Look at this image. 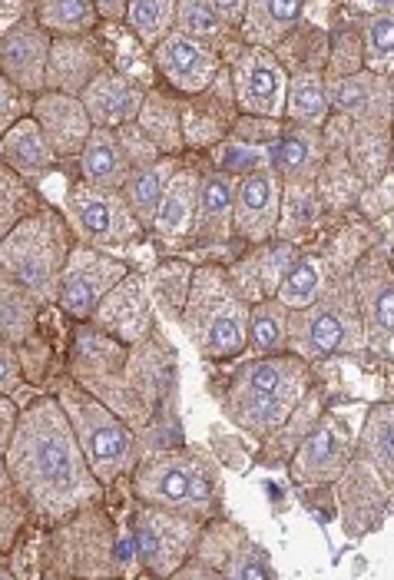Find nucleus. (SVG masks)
<instances>
[{
  "label": "nucleus",
  "mask_w": 394,
  "mask_h": 580,
  "mask_svg": "<svg viewBox=\"0 0 394 580\" xmlns=\"http://www.w3.org/2000/svg\"><path fill=\"white\" fill-rule=\"evenodd\" d=\"M4 461L17 488L47 518H63V514L90 504L103 484L83 455L80 438L60 398H40L24 411L14 438L4 448Z\"/></svg>",
  "instance_id": "f257e3e1"
},
{
  "label": "nucleus",
  "mask_w": 394,
  "mask_h": 580,
  "mask_svg": "<svg viewBox=\"0 0 394 580\" xmlns=\"http://www.w3.org/2000/svg\"><path fill=\"white\" fill-rule=\"evenodd\" d=\"M70 249L73 246L67 223L40 206L27 219H20L10 232H4V246H0L4 279L30 289L40 302L57 299Z\"/></svg>",
  "instance_id": "f03ea898"
},
{
  "label": "nucleus",
  "mask_w": 394,
  "mask_h": 580,
  "mask_svg": "<svg viewBox=\"0 0 394 580\" xmlns=\"http://www.w3.org/2000/svg\"><path fill=\"white\" fill-rule=\"evenodd\" d=\"M249 302L229 276L219 269H199L189 289L183 322L189 339L206 358H232L249 342Z\"/></svg>",
  "instance_id": "7ed1b4c3"
},
{
  "label": "nucleus",
  "mask_w": 394,
  "mask_h": 580,
  "mask_svg": "<svg viewBox=\"0 0 394 580\" xmlns=\"http://www.w3.org/2000/svg\"><path fill=\"white\" fill-rule=\"evenodd\" d=\"M305 388L302 355H272L252 362L239 372L229 392V411L239 425L255 435L275 431L289 421L292 408Z\"/></svg>",
  "instance_id": "20e7f679"
},
{
  "label": "nucleus",
  "mask_w": 394,
  "mask_h": 580,
  "mask_svg": "<svg viewBox=\"0 0 394 580\" xmlns=\"http://www.w3.org/2000/svg\"><path fill=\"white\" fill-rule=\"evenodd\" d=\"M60 405L67 408L73 421V431L80 438V448L87 455L93 474L106 484L133 464V435L126 425L113 415L110 408H103L97 398L80 392L77 385L67 382L60 388Z\"/></svg>",
  "instance_id": "39448f33"
},
{
  "label": "nucleus",
  "mask_w": 394,
  "mask_h": 580,
  "mask_svg": "<svg viewBox=\"0 0 394 580\" xmlns=\"http://www.w3.org/2000/svg\"><path fill=\"white\" fill-rule=\"evenodd\" d=\"M63 213H67V223L77 229L83 239L97 242V246H123V242H133L146 229L140 219H136L123 193L90 186L87 179L67 189Z\"/></svg>",
  "instance_id": "423d86ee"
},
{
  "label": "nucleus",
  "mask_w": 394,
  "mask_h": 580,
  "mask_svg": "<svg viewBox=\"0 0 394 580\" xmlns=\"http://www.w3.org/2000/svg\"><path fill=\"white\" fill-rule=\"evenodd\" d=\"M130 276L123 262H116L110 256H103L100 249H93V242H77L70 249L67 269H63L57 305L70 319L87 322L93 319V312L100 309V302L110 295L120 282Z\"/></svg>",
  "instance_id": "0eeeda50"
},
{
  "label": "nucleus",
  "mask_w": 394,
  "mask_h": 580,
  "mask_svg": "<svg viewBox=\"0 0 394 580\" xmlns=\"http://www.w3.org/2000/svg\"><path fill=\"white\" fill-rule=\"evenodd\" d=\"M232 90L242 113L249 116H272L282 120L289 107V83L292 73L269 47H246L239 60L232 63Z\"/></svg>",
  "instance_id": "6e6552de"
},
{
  "label": "nucleus",
  "mask_w": 394,
  "mask_h": 580,
  "mask_svg": "<svg viewBox=\"0 0 394 580\" xmlns=\"http://www.w3.org/2000/svg\"><path fill=\"white\" fill-rule=\"evenodd\" d=\"M199 537V524L186 514L169 511L163 504H149L136 514V547H140L143 564L159 577L179 571Z\"/></svg>",
  "instance_id": "1a4fd4ad"
},
{
  "label": "nucleus",
  "mask_w": 394,
  "mask_h": 580,
  "mask_svg": "<svg viewBox=\"0 0 394 580\" xmlns=\"http://www.w3.org/2000/svg\"><path fill=\"white\" fill-rule=\"evenodd\" d=\"M136 488H140L149 504H163V508H206L212 481L199 461L186 455H166L146 464Z\"/></svg>",
  "instance_id": "9d476101"
},
{
  "label": "nucleus",
  "mask_w": 394,
  "mask_h": 580,
  "mask_svg": "<svg viewBox=\"0 0 394 580\" xmlns=\"http://www.w3.org/2000/svg\"><path fill=\"white\" fill-rule=\"evenodd\" d=\"M53 34L37 24V17H27L4 30L0 37V70L10 83H17L27 93L47 90V63H50Z\"/></svg>",
  "instance_id": "9b49d317"
},
{
  "label": "nucleus",
  "mask_w": 394,
  "mask_h": 580,
  "mask_svg": "<svg viewBox=\"0 0 394 580\" xmlns=\"http://www.w3.org/2000/svg\"><path fill=\"white\" fill-rule=\"evenodd\" d=\"M153 63L156 70L169 80V87L183 90V93H202L212 87V80L222 73V63L216 57V50L202 40L183 34V30H173L163 44L153 47Z\"/></svg>",
  "instance_id": "f8f14e48"
},
{
  "label": "nucleus",
  "mask_w": 394,
  "mask_h": 580,
  "mask_svg": "<svg viewBox=\"0 0 394 580\" xmlns=\"http://www.w3.org/2000/svg\"><path fill=\"white\" fill-rule=\"evenodd\" d=\"M282 216V176L269 163L236 183V232L249 242H265Z\"/></svg>",
  "instance_id": "ddd939ff"
},
{
  "label": "nucleus",
  "mask_w": 394,
  "mask_h": 580,
  "mask_svg": "<svg viewBox=\"0 0 394 580\" xmlns=\"http://www.w3.org/2000/svg\"><path fill=\"white\" fill-rule=\"evenodd\" d=\"M30 116L44 126L47 140L60 156H80L93 130H97L87 103H83V97H73V93H57V90L37 93Z\"/></svg>",
  "instance_id": "4468645a"
},
{
  "label": "nucleus",
  "mask_w": 394,
  "mask_h": 580,
  "mask_svg": "<svg viewBox=\"0 0 394 580\" xmlns=\"http://www.w3.org/2000/svg\"><path fill=\"white\" fill-rule=\"evenodd\" d=\"M93 319H97V325L106 335L120 339L123 345L143 342L149 335V325H153V309H149V295L143 289V279L126 276L120 286L100 302Z\"/></svg>",
  "instance_id": "2eb2a0df"
},
{
  "label": "nucleus",
  "mask_w": 394,
  "mask_h": 580,
  "mask_svg": "<svg viewBox=\"0 0 394 580\" xmlns=\"http://www.w3.org/2000/svg\"><path fill=\"white\" fill-rule=\"evenodd\" d=\"M103 70H110V63H106L97 44H90V37H53L47 63V90L80 97Z\"/></svg>",
  "instance_id": "dca6fc26"
},
{
  "label": "nucleus",
  "mask_w": 394,
  "mask_h": 580,
  "mask_svg": "<svg viewBox=\"0 0 394 580\" xmlns=\"http://www.w3.org/2000/svg\"><path fill=\"white\" fill-rule=\"evenodd\" d=\"M80 97L87 103L93 123L106 126V130H120L126 123H136V116L143 110L146 90L133 77H126V73L103 70Z\"/></svg>",
  "instance_id": "f3484780"
},
{
  "label": "nucleus",
  "mask_w": 394,
  "mask_h": 580,
  "mask_svg": "<svg viewBox=\"0 0 394 580\" xmlns=\"http://www.w3.org/2000/svg\"><path fill=\"white\" fill-rule=\"evenodd\" d=\"M328 90H332V110L348 116L351 123L381 126V116L388 107V87L381 73L361 70L348 73V77H335L328 83Z\"/></svg>",
  "instance_id": "a211bd4d"
},
{
  "label": "nucleus",
  "mask_w": 394,
  "mask_h": 580,
  "mask_svg": "<svg viewBox=\"0 0 394 580\" xmlns=\"http://www.w3.org/2000/svg\"><path fill=\"white\" fill-rule=\"evenodd\" d=\"M0 156H4V166H10V170L27 176V179H37V176L50 173L53 163L60 160V153L53 150V143L47 140L44 126H40L34 116H24L20 123L4 130Z\"/></svg>",
  "instance_id": "6ab92c4d"
},
{
  "label": "nucleus",
  "mask_w": 394,
  "mask_h": 580,
  "mask_svg": "<svg viewBox=\"0 0 394 580\" xmlns=\"http://www.w3.org/2000/svg\"><path fill=\"white\" fill-rule=\"evenodd\" d=\"M269 156L282 179L305 183V179H312L325 163V136L318 133V126L295 123L289 130H282L279 140L269 146Z\"/></svg>",
  "instance_id": "aec40b11"
},
{
  "label": "nucleus",
  "mask_w": 394,
  "mask_h": 580,
  "mask_svg": "<svg viewBox=\"0 0 394 580\" xmlns=\"http://www.w3.org/2000/svg\"><path fill=\"white\" fill-rule=\"evenodd\" d=\"M199 199H202V176L196 170H179L169 183L163 206L156 213L153 229L163 242H179L193 236L196 216H199Z\"/></svg>",
  "instance_id": "412c9836"
},
{
  "label": "nucleus",
  "mask_w": 394,
  "mask_h": 580,
  "mask_svg": "<svg viewBox=\"0 0 394 580\" xmlns=\"http://www.w3.org/2000/svg\"><path fill=\"white\" fill-rule=\"evenodd\" d=\"M80 173L90 186L123 193L126 179H130V173H133V163H130V156H126L116 130H106V126H97V130H93V136L80 153Z\"/></svg>",
  "instance_id": "4be33fe9"
},
{
  "label": "nucleus",
  "mask_w": 394,
  "mask_h": 580,
  "mask_svg": "<svg viewBox=\"0 0 394 580\" xmlns=\"http://www.w3.org/2000/svg\"><path fill=\"white\" fill-rule=\"evenodd\" d=\"M308 0H249L242 17V34L252 47L275 50L292 30L302 24Z\"/></svg>",
  "instance_id": "5701e85b"
},
{
  "label": "nucleus",
  "mask_w": 394,
  "mask_h": 580,
  "mask_svg": "<svg viewBox=\"0 0 394 580\" xmlns=\"http://www.w3.org/2000/svg\"><path fill=\"white\" fill-rule=\"evenodd\" d=\"M236 232V183L226 173L202 176V199L193 236L202 242H226Z\"/></svg>",
  "instance_id": "b1692460"
},
{
  "label": "nucleus",
  "mask_w": 394,
  "mask_h": 580,
  "mask_svg": "<svg viewBox=\"0 0 394 580\" xmlns=\"http://www.w3.org/2000/svg\"><path fill=\"white\" fill-rule=\"evenodd\" d=\"M348 325L345 315L335 309V305H308L302 309V319H298L292 332V345L302 358H322L332 355L338 348H348Z\"/></svg>",
  "instance_id": "393cba45"
},
{
  "label": "nucleus",
  "mask_w": 394,
  "mask_h": 580,
  "mask_svg": "<svg viewBox=\"0 0 394 580\" xmlns=\"http://www.w3.org/2000/svg\"><path fill=\"white\" fill-rule=\"evenodd\" d=\"M179 170H183V166H179L176 156H163V160L133 170L130 179H126L123 196H126V203H130V209L143 226L156 223V213H159V206H163L166 189H169V183H173V176Z\"/></svg>",
  "instance_id": "a878e982"
},
{
  "label": "nucleus",
  "mask_w": 394,
  "mask_h": 580,
  "mask_svg": "<svg viewBox=\"0 0 394 580\" xmlns=\"http://www.w3.org/2000/svg\"><path fill=\"white\" fill-rule=\"evenodd\" d=\"M345 468V441L338 438L335 428H318L312 438L298 448V458L292 464V474L298 484L312 481H332Z\"/></svg>",
  "instance_id": "bb28decb"
},
{
  "label": "nucleus",
  "mask_w": 394,
  "mask_h": 580,
  "mask_svg": "<svg viewBox=\"0 0 394 580\" xmlns=\"http://www.w3.org/2000/svg\"><path fill=\"white\" fill-rule=\"evenodd\" d=\"M136 123L143 126V133L153 140L166 156H179V150L186 146L183 133V110H179L176 100L163 97L156 90H146L143 110L136 116Z\"/></svg>",
  "instance_id": "cd10ccee"
},
{
  "label": "nucleus",
  "mask_w": 394,
  "mask_h": 580,
  "mask_svg": "<svg viewBox=\"0 0 394 580\" xmlns=\"http://www.w3.org/2000/svg\"><path fill=\"white\" fill-rule=\"evenodd\" d=\"M328 113H332V90H328L322 73L315 70L292 73L285 116L302 126H322L328 120Z\"/></svg>",
  "instance_id": "c85d7f7f"
},
{
  "label": "nucleus",
  "mask_w": 394,
  "mask_h": 580,
  "mask_svg": "<svg viewBox=\"0 0 394 580\" xmlns=\"http://www.w3.org/2000/svg\"><path fill=\"white\" fill-rule=\"evenodd\" d=\"M34 17L53 37H90L100 10L93 0H37Z\"/></svg>",
  "instance_id": "c756f323"
},
{
  "label": "nucleus",
  "mask_w": 394,
  "mask_h": 580,
  "mask_svg": "<svg viewBox=\"0 0 394 580\" xmlns=\"http://www.w3.org/2000/svg\"><path fill=\"white\" fill-rule=\"evenodd\" d=\"M176 14H179V0H130L126 27H130V34L143 47L153 50L176 30Z\"/></svg>",
  "instance_id": "7c9ffc66"
},
{
  "label": "nucleus",
  "mask_w": 394,
  "mask_h": 580,
  "mask_svg": "<svg viewBox=\"0 0 394 580\" xmlns=\"http://www.w3.org/2000/svg\"><path fill=\"white\" fill-rule=\"evenodd\" d=\"M246 269H239L236 276L242 282V292L255 295V292H279V286L289 276V266H295L292 259V246H275V249H262L259 256L249 262H242Z\"/></svg>",
  "instance_id": "2f4dec72"
},
{
  "label": "nucleus",
  "mask_w": 394,
  "mask_h": 580,
  "mask_svg": "<svg viewBox=\"0 0 394 580\" xmlns=\"http://www.w3.org/2000/svg\"><path fill=\"white\" fill-rule=\"evenodd\" d=\"M0 292H4L0 295V302H4V342L17 345L27 339L30 329H34L40 299L30 289L17 286V282H10V279H4Z\"/></svg>",
  "instance_id": "473e14b6"
},
{
  "label": "nucleus",
  "mask_w": 394,
  "mask_h": 580,
  "mask_svg": "<svg viewBox=\"0 0 394 580\" xmlns=\"http://www.w3.org/2000/svg\"><path fill=\"white\" fill-rule=\"evenodd\" d=\"M322 262L305 256V259H295V266L289 269V276L279 286V302L285 309H308V305L318 302V295H322Z\"/></svg>",
  "instance_id": "72a5a7b5"
},
{
  "label": "nucleus",
  "mask_w": 394,
  "mask_h": 580,
  "mask_svg": "<svg viewBox=\"0 0 394 580\" xmlns=\"http://www.w3.org/2000/svg\"><path fill=\"white\" fill-rule=\"evenodd\" d=\"M361 60H365V70L381 77L394 70V10L368 17L365 37H361Z\"/></svg>",
  "instance_id": "f704fd0d"
},
{
  "label": "nucleus",
  "mask_w": 394,
  "mask_h": 580,
  "mask_svg": "<svg viewBox=\"0 0 394 580\" xmlns=\"http://www.w3.org/2000/svg\"><path fill=\"white\" fill-rule=\"evenodd\" d=\"M212 163L226 176H249L255 170H262V166H269L272 156H269V146H255L232 136V140H222L212 146Z\"/></svg>",
  "instance_id": "c9c22d12"
},
{
  "label": "nucleus",
  "mask_w": 394,
  "mask_h": 580,
  "mask_svg": "<svg viewBox=\"0 0 394 580\" xmlns=\"http://www.w3.org/2000/svg\"><path fill=\"white\" fill-rule=\"evenodd\" d=\"M249 335L255 352H279L289 339V319H285V305L279 299L259 302L252 309L249 319Z\"/></svg>",
  "instance_id": "e433bc0d"
},
{
  "label": "nucleus",
  "mask_w": 394,
  "mask_h": 580,
  "mask_svg": "<svg viewBox=\"0 0 394 580\" xmlns=\"http://www.w3.org/2000/svg\"><path fill=\"white\" fill-rule=\"evenodd\" d=\"M226 20L219 17V10L212 7V0H179V14H176V30L202 40V44H212L216 37L226 34Z\"/></svg>",
  "instance_id": "4c0bfd02"
},
{
  "label": "nucleus",
  "mask_w": 394,
  "mask_h": 580,
  "mask_svg": "<svg viewBox=\"0 0 394 580\" xmlns=\"http://www.w3.org/2000/svg\"><path fill=\"white\" fill-rule=\"evenodd\" d=\"M365 451L378 468L394 474V408H375L365 428Z\"/></svg>",
  "instance_id": "58836bf2"
},
{
  "label": "nucleus",
  "mask_w": 394,
  "mask_h": 580,
  "mask_svg": "<svg viewBox=\"0 0 394 580\" xmlns=\"http://www.w3.org/2000/svg\"><path fill=\"white\" fill-rule=\"evenodd\" d=\"M0 183H4V189H0V209H4V232L14 229L20 219H27L37 206L34 193H30V186L20 183V173H14L10 166H4V176H0Z\"/></svg>",
  "instance_id": "ea45409f"
},
{
  "label": "nucleus",
  "mask_w": 394,
  "mask_h": 580,
  "mask_svg": "<svg viewBox=\"0 0 394 580\" xmlns=\"http://www.w3.org/2000/svg\"><path fill=\"white\" fill-rule=\"evenodd\" d=\"M368 329H371V342L381 345L394 335V286L375 289L371 292V305H368Z\"/></svg>",
  "instance_id": "a19ab883"
},
{
  "label": "nucleus",
  "mask_w": 394,
  "mask_h": 580,
  "mask_svg": "<svg viewBox=\"0 0 394 580\" xmlns=\"http://www.w3.org/2000/svg\"><path fill=\"white\" fill-rule=\"evenodd\" d=\"M116 136H120V143H123V150L126 156H130V163H133V170H140V166H149V163H156V160H163V150L149 140V136L143 133V126L140 123H126L116 130Z\"/></svg>",
  "instance_id": "79ce46f5"
},
{
  "label": "nucleus",
  "mask_w": 394,
  "mask_h": 580,
  "mask_svg": "<svg viewBox=\"0 0 394 580\" xmlns=\"http://www.w3.org/2000/svg\"><path fill=\"white\" fill-rule=\"evenodd\" d=\"M34 93L20 90L17 83H10L7 77L0 80V130H10L14 123H20L24 116H30L27 110H34Z\"/></svg>",
  "instance_id": "37998d69"
},
{
  "label": "nucleus",
  "mask_w": 394,
  "mask_h": 580,
  "mask_svg": "<svg viewBox=\"0 0 394 580\" xmlns=\"http://www.w3.org/2000/svg\"><path fill=\"white\" fill-rule=\"evenodd\" d=\"M232 136H239V140L255 143V146H272L282 136V123L272 120V116H249V113H242V120L232 123Z\"/></svg>",
  "instance_id": "c03bdc74"
},
{
  "label": "nucleus",
  "mask_w": 394,
  "mask_h": 580,
  "mask_svg": "<svg viewBox=\"0 0 394 580\" xmlns=\"http://www.w3.org/2000/svg\"><path fill=\"white\" fill-rule=\"evenodd\" d=\"M219 571H222V574H229V577H262V580L275 577L272 564L265 561V554H262V551H255L252 544H242V551H239L236 557H229V561L222 564Z\"/></svg>",
  "instance_id": "a18cd8bd"
},
{
  "label": "nucleus",
  "mask_w": 394,
  "mask_h": 580,
  "mask_svg": "<svg viewBox=\"0 0 394 580\" xmlns=\"http://www.w3.org/2000/svg\"><path fill=\"white\" fill-rule=\"evenodd\" d=\"M34 10H37V0H4V30L34 17Z\"/></svg>",
  "instance_id": "49530a36"
},
{
  "label": "nucleus",
  "mask_w": 394,
  "mask_h": 580,
  "mask_svg": "<svg viewBox=\"0 0 394 580\" xmlns=\"http://www.w3.org/2000/svg\"><path fill=\"white\" fill-rule=\"evenodd\" d=\"M249 0H212V7L219 10V17L226 20L229 27H242V17H246Z\"/></svg>",
  "instance_id": "de8ad7c7"
},
{
  "label": "nucleus",
  "mask_w": 394,
  "mask_h": 580,
  "mask_svg": "<svg viewBox=\"0 0 394 580\" xmlns=\"http://www.w3.org/2000/svg\"><path fill=\"white\" fill-rule=\"evenodd\" d=\"M100 10V20H110V24H120L126 20V10H130V0H93Z\"/></svg>",
  "instance_id": "09e8293b"
},
{
  "label": "nucleus",
  "mask_w": 394,
  "mask_h": 580,
  "mask_svg": "<svg viewBox=\"0 0 394 580\" xmlns=\"http://www.w3.org/2000/svg\"><path fill=\"white\" fill-rule=\"evenodd\" d=\"M0 365H4V395H10L17 385V358L10 352L7 342H4V355H0Z\"/></svg>",
  "instance_id": "8fccbe9b"
},
{
  "label": "nucleus",
  "mask_w": 394,
  "mask_h": 580,
  "mask_svg": "<svg viewBox=\"0 0 394 580\" xmlns=\"http://www.w3.org/2000/svg\"><path fill=\"white\" fill-rule=\"evenodd\" d=\"M351 7H358V10H365L368 17H375V14H391L394 0H351Z\"/></svg>",
  "instance_id": "3c124183"
}]
</instances>
